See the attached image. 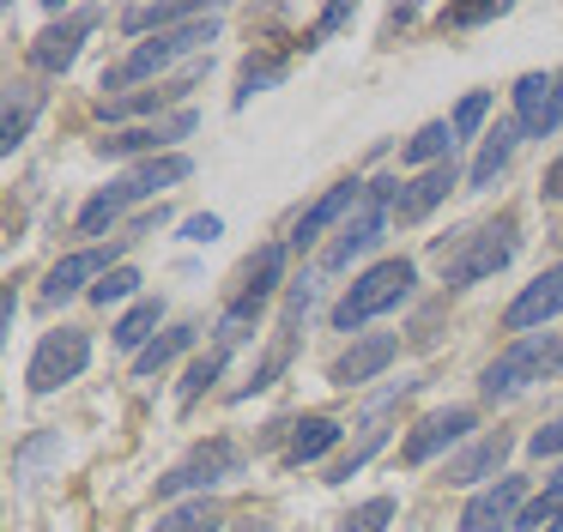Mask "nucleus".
I'll return each instance as SVG.
<instances>
[{"label":"nucleus","instance_id":"nucleus-1","mask_svg":"<svg viewBox=\"0 0 563 532\" xmlns=\"http://www.w3.org/2000/svg\"><path fill=\"white\" fill-rule=\"evenodd\" d=\"M515 248H521V224H515L509 212L478 224V230H466V236H454V242H437L442 285H478V278L503 273V266L515 261Z\"/></svg>","mask_w":563,"mask_h":532},{"label":"nucleus","instance_id":"nucleus-2","mask_svg":"<svg viewBox=\"0 0 563 532\" xmlns=\"http://www.w3.org/2000/svg\"><path fill=\"white\" fill-rule=\"evenodd\" d=\"M219 24H224V12H200V19L176 24V31H164V36H146L134 55L115 60V67L103 73V91H122V85H140V79H158L176 55H195L200 43H212V36H219Z\"/></svg>","mask_w":563,"mask_h":532},{"label":"nucleus","instance_id":"nucleus-3","mask_svg":"<svg viewBox=\"0 0 563 532\" xmlns=\"http://www.w3.org/2000/svg\"><path fill=\"white\" fill-rule=\"evenodd\" d=\"M412 285H418L412 261H376L340 302H333V326H340V333H357V326H369L376 314H388L394 302L412 297Z\"/></svg>","mask_w":563,"mask_h":532},{"label":"nucleus","instance_id":"nucleus-4","mask_svg":"<svg viewBox=\"0 0 563 532\" xmlns=\"http://www.w3.org/2000/svg\"><path fill=\"white\" fill-rule=\"evenodd\" d=\"M558 351H563V333H527V339H515V345L503 351V357L490 363L485 375H478L485 399H515L521 387L558 375Z\"/></svg>","mask_w":563,"mask_h":532},{"label":"nucleus","instance_id":"nucleus-5","mask_svg":"<svg viewBox=\"0 0 563 532\" xmlns=\"http://www.w3.org/2000/svg\"><path fill=\"white\" fill-rule=\"evenodd\" d=\"M394 181H369V193L357 200V212L340 224V236H333V248L321 254V273H345V266L357 261V254H369L382 242V230H388V218H394Z\"/></svg>","mask_w":563,"mask_h":532},{"label":"nucleus","instance_id":"nucleus-6","mask_svg":"<svg viewBox=\"0 0 563 532\" xmlns=\"http://www.w3.org/2000/svg\"><path fill=\"white\" fill-rule=\"evenodd\" d=\"M231 478H243V447H236L231 435H212V442H200L183 466L164 472L158 496L176 502V496H195V490H219V484H231Z\"/></svg>","mask_w":563,"mask_h":532},{"label":"nucleus","instance_id":"nucleus-7","mask_svg":"<svg viewBox=\"0 0 563 532\" xmlns=\"http://www.w3.org/2000/svg\"><path fill=\"white\" fill-rule=\"evenodd\" d=\"M309 309H316V273H303V278H291V290H285V314H279V333H273V351L261 357V369H255V381L243 387L236 399H255L261 387H273L279 381V369L291 363V351H297V326L309 321Z\"/></svg>","mask_w":563,"mask_h":532},{"label":"nucleus","instance_id":"nucleus-8","mask_svg":"<svg viewBox=\"0 0 563 532\" xmlns=\"http://www.w3.org/2000/svg\"><path fill=\"white\" fill-rule=\"evenodd\" d=\"M86 363H91V333H79V326H62V333H49V339L37 345V357H31L25 381H31V394H55V387L79 381V375H86Z\"/></svg>","mask_w":563,"mask_h":532},{"label":"nucleus","instance_id":"nucleus-9","mask_svg":"<svg viewBox=\"0 0 563 532\" xmlns=\"http://www.w3.org/2000/svg\"><path fill=\"white\" fill-rule=\"evenodd\" d=\"M515 128H521V140H551L563 128V73L515 79Z\"/></svg>","mask_w":563,"mask_h":532},{"label":"nucleus","instance_id":"nucleus-10","mask_svg":"<svg viewBox=\"0 0 563 532\" xmlns=\"http://www.w3.org/2000/svg\"><path fill=\"white\" fill-rule=\"evenodd\" d=\"M49 19H62V24H49V31L31 43V67H37V73H67V67L79 60V48H86L91 24H98L103 12H98V7H74V12L49 7Z\"/></svg>","mask_w":563,"mask_h":532},{"label":"nucleus","instance_id":"nucleus-11","mask_svg":"<svg viewBox=\"0 0 563 532\" xmlns=\"http://www.w3.org/2000/svg\"><path fill=\"white\" fill-rule=\"evenodd\" d=\"M521 508H527V478H509V472H503L497 484H485V490L461 508V532H509V527H521Z\"/></svg>","mask_w":563,"mask_h":532},{"label":"nucleus","instance_id":"nucleus-12","mask_svg":"<svg viewBox=\"0 0 563 532\" xmlns=\"http://www.w3.org/2000/svg\"><path fill=\"white\" fill-rule=\"evenodd\" d=\"M128 242L134 236H115L110 248H79V254H67L62 266H49V278H43V302H67V297H79V290H91V278L115 273V254H122Z\"/></svg>","mask_w":563,"mask_h":532},{"label":"nucleus","instance_id":"nucleus-13","mask_svg":"<svg viewBox=\"0 0 563 532\" xmlns=\"http://www.w3.org/2000/svg\"><path fill=\"white\" fill-rule=\"evenodd\" d=\"M551 314H563V261L545 266V273L533 278V285L521 290V297L509 302V314H503V326L509 333H533V326H545Z\"/></svg>","mask_w":563,"mask_h":532},{"label":"nucleus","instance_id":"nucleus-14","mask_svg":"<svg viewBox=\"0 0 563 532\" xmlns=\"http://www.w3.org/2000/svg\"><path fill=\"white\" fill-rule=\"evenodd\" d=\"M473 430V411L466 406H449V411H430V418H418V430L406 435V466H424V459H437L442 447H454L461 435Z\"/></svg>","mask_w":563,"mask_h":532},{"label":"nucleus","instance_id":"nucleus-15","mask_svg":"<svg viewBox=\"0 0 563 532\" xmlns=\"http://www.w3.org/2000/svg\"><path fill=\"white\" fill-rule=\"evenodd\" d=\"M454 188H461V169H454V164L418 169V176L406 181L400 193H394V218H400V224H418V218H430V212H437V206L449 200Z\"/></svg>","mask_w":563,"mask_h":532},{"label":"nucleus","instance_id":"nucleus-16","mask_svg":"<svg viewBox=\"0 0 563 532\" xmlns=\"http://www.w3.org/2000/svg\"><path fill=\"white\" fill-rule=\"evenodd\" d=\"M394 357H400V339H394V333H364L340 363H333V387H364V381H376V375L388 369Z\"/></svg>","mask_w":563,"mask_h":532},{"label":"nucleus","instance_id":"nucleus-17","mask_svg":"<svg viewBox=\"0 0 563 532\" xmlns=\"http://www.w3.org/2000/svg\"><path fill=\"white\" fill-rule=\"evenodd\" d=\"M188 133H195V109H176L170 121H158V128H134V133H115V140H103L98 152L103 157H164V145L188 140Z\"/></svg>","mask_w":563,"mask_h":532},{"label":"nucleus","instance_id":"nucleus-18","mask_svg":"<svg viewBox=\"0 0 563 532\" xmlns=\"http://www.w3.org/2000/svg\"><path fill=\"white\" fill-rule=\"evenodd\" d=\"M509 454H515V435H509V430L478 435V442L466 447V454H454V459H449V484H485V478H497Z\"/></svg>","mask_w":563,"mask_h":532},{"label":"nucleus","instance_id":"nucleus-19","mask_svg":"<svg viewBox=\"0 0 563 532\" xmlns=\"http://www.w3.org/2000/svg\"><path fill=\"white\" fill-rule=\"evenodd\" d=\"M515 145H521V128H515V121H497V128L485 133V145H478L473 169H466V193H490V188H497V176L509 169Z\"/></svg>","mask_w":563,"mask_h":532},{"label":"nucleus","instance_id":"nucleus-20","mask_svg":"<svg viewBox=\"0 0 563 532\" xmlns=\"http://www.w3.org/2000/svg\"><path fill=\"white\" fill-rule=\"evenodd\" d=\"M364 193H369L364 181H340V188H328V193H321V200L309 206L303 218H297L291 242H297V248H309V242H316L321 230H333V224H340L345 212H357V200H364Z\"/></svg>","mask_w":563,"mask_h":532},{"label":"nucleus","instance_id":"nucleus-21","mask_svg":"<svg viewBox=\"0 0 563 532\" xmlns=\"http://www.w3.org/2000/svg\"><path fill=\"white\" fill-rule=\"evenodd\" d=\"M43 115V91L37 85H13V91H7V109H0V152L13 157L19 145L31 140V121Z\"/></svg>","mask_w":563,"mask_h":532},{"label":"nucleus","instance_id":"nucleus-22","mask_svg":"<svg viewBox=\"0 0 563 532\" xmlns=\"http://www.w3.org/2000/svg\"><path fill=\"white\" fill-rule=\"evenodd\" d=\"M345 423L340 418H303L291 430V442H285V466H309V459H321L328 447H340Z\"/></svg>","mask_w":563,"mask_h":532},{"label":"nucleus","instance_id":"nucleus-23","mask_svg":"<svg viewBox=\"0 0 563 532\" xmlns=\"http://www.w3.org/2000/svg\"><path fill=\"white\" fill-rule=\"evenodd\" d=\"M200 73H188V79H158L152 85V91H128V97H110V103H103V115L110 121H128V115H152V109H170L176 97L188 91V85H195Z\"/></svg>","mask_w":563,"mask_h":532},{"label":"nucleus","instance_id":"nucleus-24","mask_svg":"<svg viewBox=\"0 0 563 532\" xmlns=\"http://www.w3.org/2000/svg\"><path fill=\"white\" fill-rule=\"evenodd\" d=\"M158 321H164V302H158V297L134 302V309H128L122 321H115V345H122V351H134V357H140V351L152 345V326H158Z\"/></svg>","mask_w":563,"mask_h":532},{"label":"nucleus","instance_id":"nucleus-25","mask_svg":"<svg viewBox=\"0 0 563 532\" xmlns=\"http://www.w3.org/2000/svg\"><path fill=\"white\" fill-rule=\"evenodd\" d=\"M195 339H200V326H188V321H183V326H170V333H164V339H152V345L134 357V375H158L164 363H176L188 345H195Z\"/></svg>","mask_w":563,"mask_h":532},{"label":"nucleus","instance_id":"nucleus-26","mask_svg":"<svg viewBox=\"0 0 563 532\" xmlns=\"http://www.w3.org/2000/svg\"><path fill=\"white\" fill-rule=\"evenodd\" d=\"M188 19H200L195 7H128L122 12V31L128 36H164V31H176V24H188Z\"/></svg>","mask_w":563,"mask_h":532},{"label":"nucleus","instance_id":"nucleus-27","mask_svg":"<svg viewBox=\"0 0 563 532\" xmlns=\"http://www.w3.org/2000/svg\"><path fill=\"white\" fill-rule=\"evenodd\" d=\"M442 152H454V121H430V128H418L412 140H406V164H442Z\"/></svg>","mask_w":563,"mask_h":532},{"label":"nucleus","instance_id":"nucleus-28","mask_svg":"<svg viewBox=\"0 0 563 532\" xmlns=\"http://www.w3.org/2000/svg\"><path fill=\"white\" fill-rule=\"evenodd\" d=\"M285 79V60H273V55H249L243 60V73H236V91H231V103L236 109H249V97H255V91H267V85H279Z\"/></svg>","mask_w":563,"mask_h":532},{"label":"nucleus","instance_id":"nucleus-29","mask_svg":"<svg viewBox=\"0 0 563 532\" xmlns=\"http://www.w3.org/2000/svg\"><path fill=\"white\" fill-rule=\"evenodd\" d=\"M285 285V248H279V242H273V248H261L255 254V266H249V297H255V302H273V290H279Z\"/></svg>","mask_w":563,"mask_h":532},{"label":"nucleus","instance_id":"nucleus-30","mask_svg":"<svg viewBox=\"0 0 563 532\" xmlns=\"http://www.w3.org/2000/svg\"><path fill=\"white\" fill-rule=\"evenodd\" d=\"M224 357H231V351H207V357H195L188 363V375H183V394H176V406H200V394H207L212 381H219L224 375Z\"/></svg>","mask_w":563,"mask_h":532},{"label":"nucleus","instance_id":"nucleus-31","mask_svg":"<svg viewBox=\"0 0 563 532\" xmlns=\"http://www.w3.org/2000/svg\"><path fill=\"white\" fill-rule=\"evenodd\" d=\"M152 532H219V508L212 502H183V508H170V514H158Z\"/></svg>","mask_w":563,"mask_h":532},{"label":"nucleus","instance_id":"nucleus-32","mask_svg":"<svg viewBox=\"0 0 563 532\" xmlns=\"http://www.w3.org/2000/svg\"><path fill=\"white\" fill-rule=\"evenodd\" d=\"M388 520H394V496H369L340 520V532H388Z\"/></svg>","mask_w":563,"mask_h":532},{"label":"nucleus","instance_id":"nucleus-33","mask_svg":"<svg viewBox=\"0 0 563 532\" xmlns=\"http://www.w3.org/2000/svg\"><path fill=\"white\" fill-rule=\"evenodd\" d=\"M55 454H62V435H37V442H25L13 454V478L31 484V478H37V466H43V459H55Z\"/></svg>","mask_w":563,"mask_h":532},{"label":"nucleus","instance_id":"nucleus-34","mask_svg":"<svg viewBox=\"0 0 563 532\" xmlns=\"http://www.w3.org/2000/svg\"><path fill=\"white\" fill-rule=\"evenodd\" d=\"M490 115V91H466L461 103H454V140H473L478 128H485Z\"/></svg>","mask_w":563,"mask_h":532},{"label":"nucleus","instance_id":"nucleus-35","mask_svg":"<svg viewBox=\"0 0 563 532\" xmlns=\"http://www.w3.org/2000/svg\"><path fill=\"white\" fill-rule=\"evenodd\" d=\"M134 290H140V273H134V266H115V273H103L98 285H91V302H103V309H110V302L134 297Z\"/></svg>","mask_w":563,"mask_h":532},{"label":"nucleus","instance_id":"nucleus-36","mask_svg":"<svg viewBox=\"0 0 563 532\" xmlns=\"http://www.w3.org/2000/svg\"><path fill=\"white\" fill-rule=\"evenodd\" d=\"M382 435H388V430H364V442H357L352 454H345L340 466L328 472V484H345V478H352V472H357V466H364V459H369V454H376V447H382Z\"/></svg>","mask_w":563,"mask_h":532},{"label":"nucleus","instance_id":"nucleus-37","mask_svg":"<svg viewBox=\"0 0 563 532\" xmlns=\"http://www.w3.org/2000/svg\"><path fill=\"white\" fill-rule=\"evenodd\" d=\"M503 19V7H449L442 12V24H454V31H466V24H490Z\"/></svg>","mask_w":563,"mask_h":532},{"label":"nucleus","instance_id":"nucleus-38","mask_svg":"<svg viewBox=\"0 0 563 532\" xmlns=\"http://www.w3.org/2000/svg\"><path fill=\"white\" fill-rule=\"evenodd\" d=\"M183 236H188V242H219V236H224V218H212V212H195V218L183 224Z\"/></svg>","mask_w":563,"mask_h":532},{"label":"nucleus","instance_id":"nucleus-39","mask_svg":"<svg viewBox=\"0 0 563 532\" xmlns=\"http://www.w3.org/2000/svg\"><path fill=\"white\" fill-rule=\"evenodd\" d=\"M527 447H533L539 459H545V454H563V418H558V423H545V430H539Z\"/></svg>","mask_w":563,"mask_h":532},{"label":"nucleus","instance_id":"nucleus-40","mask_svg":"<svg viewBox=\"0 0 563 532\" xmlns=\"http://www.w3.org/2000/svg\"><path fill=\"white\" fill-rule=\"evenodd\" d=\"M545 200H563V157L545 169Z\"/></svg>","mask_w":563,"mask_h":532},{"label":"nucleus","instance_id":"nucleus-41","mask_svg":"<svg viewBox=\"0 0 563 532\" xmlns=\"http://www.w3.org/2000/svg\"><path fill=\"white\" fill-rule=\"evenodd\" d=\"M345 19H352V7H328V12H321V31H340Z\"/></svg>","mask_w":563,"mask_h":532},{"label":"nucleus","instance_id":"nucleus-42","mask_svg":"<svg viewBox=\"0 0 563 532\" xmlns=\"http://www.w3.org/2000/svg\"><path fill=\"white\" fill-rule=\"evenodd\" d=\"M231 532H273V527H267V520H236Z\"/></svg>","mask_w":563,"mask_h":532},{"label":"nucleus","instance_id":"nucleus-43","mask_svg":"<svg viewBox=\"0 0 563 532\" xmlns=\"http://www.w3.org/2000/svg\"><path fill=\"white\" fill-rule=\"evenodd\" d=\"M545 532H563V514H558V520H551V527H545Z\"/></svg>","mask_w":563,"mask_h":532},{"label":"nucleus","instance_id":"nucleus-44","mask_svg":"<svg viewBox=\"0 0 563 532\" xmlns=\"http://www.w3.org/2000/svg\"><path fill=\"white\" fill-rule=\"evenodd\" d=\"M558 375H563V351H558Z\"/></svg>","mask_w":563,"mask_h":532},{"label":"nucleus","instance_id":"nucleus-45","mask_svg":"<svg viewBox=\"0 0 563 532\" xmlns=\"http://www.w3.org/2000/svg\"><path fill=\"white\" fill-rule=\"evenodd\" d=\"M558 478H563V472H558Z\"/></svg>","mask_w":563,"mask_h":532}]
</instances>
